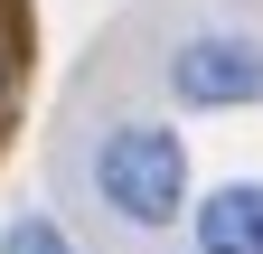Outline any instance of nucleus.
<instances>
[{
	"instance_id": "obj_2",
	"label": "nucleus",
	"mask_w": 263,
	"mask_h": 254,
	"mask_svg": "<svg viewBox=\"0 0 263 254\" xmlns=\"http://www.w3.org/2000/svg\"><path fill=\"white\" fill-rule=\"evenodd\" d=\"M160 85L170 104L188 113H235V104H263V28H235V19H207L160 57Z\"/></svg>"
},
{
	"instance_id": "obj_4",
	"label": "nucleus",
	"mask_w": 263,
	"mask_h": 254,
	"mask_svg": "<svg viewBox=\"0 0 263 254\" xmlns=\"http://www.w3.org/2000/svg\"><path fill=\"white\" fill-rule=\"evenodd\" d=\"M0 254H76V235H66L57 216H10V226H0Z\"/></svg>"
},
{
	"instance_id": "obj_1",
	"label": "nucleus",
	"mask_w": 263,
	"mask_h": 254,
	"mask_svg": "<svg viewBox=\"0 0 263 254\" xmlns=\"http://www.w3.org/2000/svg\"><path fill=\"white\" fill-rule=\"evenodd\" d=\"M85 198L113 216L122 235H160L188 207V151L170 122L151 113H113L104 132L85 141Z\"/></svg>"
},
{
	"instance_id": "obj_5",
	"label": "nucleus",
	"mask_w": 263,
	"mask_h": 254,
	"mask_svg": "<svg viewBox=\"0 0 263 254\" xmlns=\"http://www.w3.org/2000/svg\"><path fill=\"white\" fill-rule=\"evenodd\" d=\"M0 85H10V66H0Z\"/></svg>"
},
{
	"instance_id": "obj_3",
	"label": "nucleus",
	"mask_w": 263,
	"mask_h": 254,
	"mask_svg": "<svg viewBox=\"0 0 263 254\" xmlns=\"http://www.w3.org/2000/svg\"><path fill=\"white\" fill-rule=\"evenodd\" d=\"M188 245H197V254H263V179L207 188L197 216H188Z\"/></svg>"
}]
</instances>
